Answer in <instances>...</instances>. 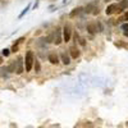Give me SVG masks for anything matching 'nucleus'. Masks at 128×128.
I'll use <instances>...</instances> for the list:
<instances>
[{
  "mask_svg": "<svg viewBox=\"0 0 128 128\" xmlns=\"http://www.w3.org/2000/svg\"><path fill=\"white\" fill-rule=\"evenodd\" d=\"M35 63V59H34V52L32 51H27L26 54V58H24V66H26V72H30L32 69V66Z\"/></svg>",
  "mask_w": 128,
  "mask_h": 128,
  "instance_id": "f257e3e1",
  "label": "nucleus"
},
{
  "mask_svg": "<svg viewBox=\"0 0 128 128\" xmlns=\"http://www.w3.org/2000/svg\"><path fill=\"white\" fill-rule=\"evenodd\" d=\"M49 41L50 42H55V44H60L62 42V36H60V31H55L52 35L49 36Z\"/></svg>",
  "mask_w": 128,
  "mask_h": 128,
  "instance_id": "f03ea898",
  "label": "nucleus"
},
{
  "mask_svg": "<svg viewBox=\"0 0 128 128\" xmlns=\"http://www.w3.org/2000/svg\"><path fill=\"white\" fill-rule=\"evenodd\" d=\"M115 12H122V9L119 8L118 4H110L108 8H106V10H105V13L108 14V16H110V14H113Z\"/></svg>",
  "mask_w": 128,
  "mask_h": 128,
  "instance_id": "7ed1b4c3",
  "label": "nucleus"
},
{
  "mask_svg": "<svg viewBox=\"0 0 128 128\" xmlns=\"http://www.w3.org/2000/svg\"><path fill=\"white\" fill-rule=\"evenodd\" d=\"M70 34H72V30H70V27L69 26H66L63 28V38H64V41H69L70 40Z\"/></svg>",
  "mask_w": 128,
  "mask_h": 128,
  "instance_id": "20e7f679",
  "label": "nucleus"
},
{
  "mask_svg": "<svg viewBox=\"0 0 128 128\" xmlns=\"http://www.w3.org/2000/svg\"><path fill=\"white\" fill-rule=\"evenodd\" d=\"M22 60H23L22 56H19V58L17 59V70H16V72H17L18 74H20V73L23 72V62H22Z\"/></svg>",
  "mask_w": 128,
  "mask_h": 128,
  "instance_id": "39448f33",
  "label": "nucleus"
},
{
  "mask_svg": "<svg viewBox=\"0 0 128 128\" xmlns=\"http://www.w3.org/2000/svg\"><path fill=\"white\" fill-rule=\"evenodd\" d=\"M49 62L51 64H58L59 63V56L56 55V52H50L49 54Z\"/></svg>",
  "mask_w": 128,
  "mask_h": 128,
  "instance_id": "423d86ee",
  "label": "nucleus"
},
{
  "mask_svg": "<svg viewBox=\"0 0 128 128\" xmlns=\"http://www.w3.org/2000/svg\"><path fill=\"white\" fill-rule=\"evenodd\" d=\"M69 51H70V55H72V58H78L80 56V50L76 48V46H70V49H69Z\"/></svg>",
  "mask_w": 128,
  "mask_h": 128,
  "instance_id": "0eeeda50",
  "label": "nucleus"
},
{
  "mask_svg": "<svg viewBox=\"0 0 128 128\" xmlns=\"http://www.w3.org/2000/svg\"><path fill=\"white\" fill-rule=\"evenodd\" d=\"M87 31L90 32L91 35L96 34V32H98V24H96V23H90V24L87 26Z\"/></svg>",
  "mask_w": 128,
  "mask_h": 128,
  "instance_id": "6e6552de",
  "label": "nucleus"
},
{
  "mask_svg": "<svg viewBox=\"0 0 128 128\" xmlns=\"http://www.w3.org/2000/svg\"><path fill=\"white\" fill-rule=\"evenodd\" d=\"M60 58H62V62H63L64 64H66V66H68V64L70 63V59H69V56L67 55V52H62Z\"/></svg>",
  "mask_w": 128,
  "mask_h": 128,
  "instance_id": "1a4fd4ad",
  "label": "nucleus"
},
{
  "mask_svg": "<svg viewBox=\"0 0 128 128\" xmlns=\"http://www.w3.org/2000/svg\"><path fill=\"white\" fill-rule=\"evenodd\" d=\"M122 28H123V31H124V36H128V23H124V24L122 26Z\"/></svg>",
  "mask_w": 128,
  "mask_h": 128,
  "instance_id": "9d476101",
  "label": "nucleus"
},
{
  "mask_svg": "<svg viewBox=\"0 0 128 128\" xmlns=\"http://www.w3.org/2000/svg\"><path fill=\"white\" fill-rule=\"evenodd\" d=\"M127 5H128V0H124V2H122V3H120L119 8H120V9H124Z\"/></svg>",
  "mask_w": 128,
  "mask_h": 128,
  "instance_id": "9b49d317",
  "label": "nucleus"
},
{
  "mask_svg": "<svg viewBox=\"0 0 128 128\" xmlns=\"http://www.w3.org/2000/svg\"><path fill=\"white\" fill-rule=\"evenodd\" d=\"M91 6H92V4H90L86 9H90ZM92 13H94V14H98V13H99V8H94V12H92Z\"/></svg>",
  "mask_w": 128,
  "mask_h": 128,
  "instance_id": "f8f14e48",
  "label": "nucleus"
},
{
  "mask_svg": "<svg viewBox=\"0 0 128 128\" xmlns=\"http://www.w3.org/2000/svg\"><path fill=\"white\" fill-rule=\"evenodd\" d=\"M40 68H41V67H40V63L36 60V62H35V69H36V72H40Z\"/></svg>",
  "mask_w": 128,
  "mask_h": 128,
  "instance_id": "ddd939ff",
  "label": "nucleus"
},
{
  "mask_svg": "<svg viewBox=\"0 0 128 128\" xmlns=\"http://www.w3.org/2000/svg\"><path fill=\"white\" fill-rule=\"evenodd\" d=\"M28 9H30V5H28V6H27V8H26V9L23 10V12H22V13H20V16H19V18H22V17H23V16H24V14L27 13V10H28Z\"/></svg>",
  "mask_w": 128,
  "mask_h": 128,
  "instance_id": "4468645a",
  "label": "nucleus"
},
{
  "mask_svg": "<svg viewBox=\"0 0 128 128\" xmlns=\"http://www.w3.org/2000/svg\"><path fill=\"white\" fill-rule=\"evenodd\" d=\"M3 55H4V56H8V55H9V50H8V49H4V50H3Z\"/></svg>",
  "mask_w": 128,
  "mask_h": 128,
  "instance_id": "2eb2a0df",
  "label": "nucleus"
},
{
  "mask_svg": "<svg viewBox=\"0 0 128 128\" xmlns=\"http://www.w3.org/2000/svg\"><path fill=\"white\" fill-rule=\"evenodd\" d=\"M2 63H3V58H2V56H0V64H2Z\"/></svg>",
  "mask_w": 128,
  "mask_h": 128,
  "instance_id": "dca6fc26",
  "label": "nucleus"
}]
</instances>
